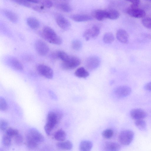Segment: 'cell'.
<instances>
[{
    "label": "cell",
    "mask_w": 151,
    "mask_h": 151,
    "mask_svg": "<svg viewBox=\"0 0 151 151\" xmlns=\"http://www.w3.org/2000/svg\"><path fill=\"white\" fill-rule=\"evenodd\" d=\"M29 2H32L35 3H38L40 1V0H25Z\"/></svg>",
    "instance_id": "43"
},
{
    "label": "cell",
    "mask_w": 151,
    "mask_h": 151,
    "mask_svg": "<svg viewBox=\"0 0 151 151\" xmlns=\"http://www.w3.org/2000/svg\"><path fill=\"white\" fill-rule=\"evenodd\" d=\"M81 63V60L78 58L70 55L67 60L62 62L61 67L65 70H72L78 67Z\"/></svg>",
    "instance_id": "5"
},
{
    "label": "cell",
    "mask_w": 151,
    "mask_h": 151,
    "mask_svg": "<svg viewBox=\"0 0 151 151\" xmlns=\"http://www.w3.org/2000/svg\"><path fill=\"white\" fill-rule=\"evenodd\" d=\"M131 91V88L129 86L122 85L116 88L114 91V93L117 97L122 98L129 95Z\"/></svg>",
    "instance_id": "8"
},
{
    "label": "cell",
    "mask_w": 151,
    "mask_h": 151,
    "mask_svg": "<svg viewBox=\"0 0 151 151\" xmlns=\"http://www.w3.org/2000/svg\"><path fill=\"white\" fill-rule=\"evenodd\" d=\"M70 18L74 21L78 22L89 21L92 19L91 16L85 14H76L71 15Z\"/></svg>",
    "instance_id": "15"
},
{
    "label": "cell",
    "mask_w": 151,
    "mask_h": 151,
    "mask_svg": "<svg viewBox=\"0 0 151 151\" xmlns=\"http://www.w3.org/2000/svg\"><path fill=\"white\" fill-rule=\"evenodd\" d=\"M8 125V123L6 121L2 119L0 123V129L2 131H4L7 129Z\"/></svg>",
    "instance_id": "37"
},
{
    "label": "cell",
    "mask_w": 151,
    "mask_h": 151,
    "mask_svg": "<svg viewBox=\"0 0 151 151\" xmlns=\"http://www.w3.org/2000/svg\"><path fill=\"white\" fill-rule=\"evenodd\" d=\"M56 146L59 149L63 150H70L73 147L72 143L69 140H64L57 143Z\"/></svg>",
    "instance_id": "17"
},
{
    "label": "cell",
    "mask_w": 151,
    "mask_h": 151,
    "mask_svg": "<svg viewBox=\"0 0 151 151\" xmlns=\"http://www.w3.org/2000/svg\"><path fill=\"white\" fill-rule=\"evenodd\" d=\"M58 7L63 11L69 12L71 11L72 8L70 6L66 3H62L58 5Z\"/></svg>",
    "instance_id": "30"
},
{
    "label": "cell",
    "mask_w": 151,
    "mask_h": 151,
    "mask_svg": "<svg viewBox=\"0 0 151 151\" xmlns=\"http://www.w3.org/2000/svg\"><path fill=\"white\" fill-rule=\"evenodd\" d=\"M100 63V59L98 57L92 56L86 59L85 65L87 69L91 70L96 69L99 66Z\"/></svg>",
    "instance_id": "10"
},
{
    "label": "cell",
    "mask_w": 151,
    "mask_h": 151,
    "mask_svg": "<svg viewBox=\"0 0 151 151\" xmlns=\"http://www.w3.org/2000/svg\"><path fill=\"white\" fill-rule=\"evenodd\" d=\"M93 16L98 20L102 21L108 18V11L105 10L98 9L94 11L92 14Z\"/></svg>",
    "instance_id": "16"
},
{
    "label": "cell",
    "mask_w": 151,
    "mask_h": 151,
    "mask_svg": "<svg viewBox=\"0 0 151 151\" xmlns=\"http://www.w3.org/2000/svg\"><path fill=\"white\" fill-rule=\"evenodd\" d=\"M12 137L5 134L3 136L2 139L3 145L6 147H9L12 143Z\"/></svg>",
    "instance_id": "31"
},
{
    "label": "cell",
    "mask_w": 151,
    "mask_h": 151,
    "mask_svg": "<svg viewBox=\"0 0 151 151\" xmlns=\"http://www.w3.org/2000/svg\"><path fill=\"white\" fill-rule=\"evenodd\" d=\"M10 65L15 70L21 71L23 70V66L21 62L14 58H11L9 60Z\"/></svg>",
    "instance_id": "18"
},
{
    "label": "cell",
    "mask_w": 151,
    "mask_h": 151,
    "mask_svg": "<svg viewBox=\"0 0 151 151\" xmlns=\"http://www.w3.org/2000/svg\"><path fill=\"white\" fill-rule=\"evenodd\" d=\"M61 114L53 111L49 112L47 116V122L44 129L47 135H50L54 127L61 118Z\"/></svg>",
    "instance_id": "2"
},
{
    "label": "cell",
    "mask_w": 151,
    "mask_h": 151,
    "mask_svg": "<svg viewBox=\"0 0 151 151\" xmlns=\"http://www.w3.org/2000/svg\"><path fill=\"white\" fill-rule=\"evenodd\" d=\"M41 37L49 43L56 45L62 44V40L52 28L48 26L44 27L40 33Z\"/></svg>",
    "instance_id": "1"
},
{
    "label": "cell",
    "mask_w": 151,
    "mask_h": 151,
    "mask_svg": "<svg viewBox=\"0 0 151 151\" xmlns=\"http://www.w3.org/2000/svg\"><path fill=\"white\" fill-rule=\"evenodd\" d=\"M18 4L26 7H29L31 5L29 2L25 0H13Z\"/></svg>",
    "instance_id": "38"
},
{
    "label": "cell",
    "mask_w": 151,
    "mask_h": 151,
    "mask_svg": "<svg viewBox=\"0 0 151 151\" xmlns=\"http://www.w3.org/2000/svg\"><path fill=\"white\" fill-rule=\"evenodd\" d=\"M56 20L59 27L63 30H67L70 27L71 24L69 21L61 15L57 16Z\"/></svg>",
    "instance_id": "11"
},
{
    "label": "cell",
    "mask_w": 151,
    "mask_h": 151,
    "mask_svg": "<svg viewBox=\"0 0 151 151\" xmlns=\"http://www.w3.org/2000/svg\"><path fill=\"white\" fill-rule=\"evenodd\" d=\"M83 36L87 41L89 40L91 38H92L90 29L86 30L84 32Z\"/></svg>",
    "instance_id": "39"
},
{
    "label": "cell",
    "mask_w": 151,
    "mask_h": 151,
    "mask_svg": "<svg viewBox=\"0 0 151 151\" xmlns=\"http://www.w3.org/2000/svg\"><path fill=\"white\" fill-rule=\"evenodd\" d=\"M57 55L58 59H60L62 62L67 60L70 56L65 52L61 50L57 51Z\"/></svg>",
    "instance_id": "29"
},
{
    "label": "cell",
    "mask_w": 151,
    "mask_h": 151,
    "mask_svg": "<svg viewBox=\"0 0 151 151\" xmlns=\"http://www.w3.org/2000/svg\"><path fill=\"white\" fill-rule=\"evenodd\" d=\"M144 88L146 90L151 91V82L146 84L144 86Z\"/></svg>",
    "instance_id": "42"
},
{
    "label": "cell",
    "mask_w": 151,
    "mask_h": 151,
    "mask_svg": "<svg viewBox=\"0 0 151 151\" xmlns=\"http://www.w3.org/2000/svg\"><path fill=\"white\" fill-rule=\"evenodd\" d=\"M55 139L59 141L65 140L66 138V134L63 130L60 129L58 130L54 134Z\"/></svg>",
    "instance_id": "23"
},
{
    "label": "cell",
    "mask_w": 151,
    "mask_h": 151,
    "mask_svg": "<svg viewBox=\"0 0 151 151\" xmlns=\"http://www.w3.org/2000/svg\"><path fill=\"white\" fill-rule=\"evenodd\" d=\"M120 14L119 12L115 9H111L108 11V18L115 20L119 17Z\"/></svg>",
    "instance_id": "26"
},
{
    "label": "cell",
    "mask_w": 151,
    "mask_h": 151,
    "mask_svg": "<svg viewBox=\"0 0 151 151\" xmlns=\"http://www.w3.org/2000/svg\"><path fill=\"white\" fill-rule=\"evenodd\" d=\"M114 40V36L113 33L111 32H107L104 35L103 40L105 43H111L113 42Z\"/></svg>",
    "instance_id": "25"
},
{
    "label": "cell",
    "mask_w": 151,
    "mask_h": 151,
    "mask_svg": "<svg viewBox=\"0 0 151 151\" xmlns=\"http://www.w3.org/2000/svg\"><path fill=\"white\" fill-rule=\"evenodd\" d=\"M19 134L18 130L15 129L9 128L6 130V134L11 137H15Z\"/></svg>",
    "instance_id": "33"
},
{
    "label": "cell",
    "mask_w": 151,
    "mask_h": 151,
    "mask_svg": "<svg viewBox=\"0 0 151 151\" xmlns=\"http://www.w3.org/2000/svg\"><path fill=\"white\" fill-rule=\"evenodd\" d=\"M116 38L120 42L126 44L129 42V36L127 32L123 29H120L117 32Z\"/></svg>",
    "instance_id": "13"
},
{
    "label": "cell",
    "mask_w": 151,
    "mask_h": 151,
    "mask_svg": "<svg viewBox=\"0 0 151 151\" xmlns=\"http://www.w3.org/2000/svg\"><path fill=\"white\" fill-rule=\"evenodd\" d=\"M40 1L44 6L47 8H50L52 5V2L49 0H42Z\"/></svg>",
    "instance_id": "40"
},
{
    "label": "cell",
    "mask_w": 151,
    "mask_h": 151,
    "mask_svg": "<svg viewBox=\"0 0 151 151\" xmlns=\"http://www.w3.org/2000/svg\"><path fill=\"white\" fill-rule=\"evenodd\" d=\"M131 118L135 120L143 119L147 115L146 112L141 109L136 108L132 109L130 111Z\"/></svg>",
    "instance_id": "12"
},
{
    "label": "cell",
    "mask_w": 151,
    "mask_h": 151,
    "mask_svg": "<svg viewBox=\"0 0 151 151\" xmlns=\"http://www.w3.org/2000/svg\"><path fill=\"white\" fill-rule=\"evenodd\" d=\"M127 14L131 17L137 18L144 17L146 15V12L143 9L138 6L131 5L127 10Z\"/></svg>",
    "instance_id": "7"
},
{
    "label": "cell",
    "mask_w": 151,
    "mask_h": 151,
    "mask_svg": "<svg viewBox=\"0 0 151 151\" xmlns=\"http://www.w3.org/2000/svg\"><path fill=\"white\" fill-rule=\"evenodd\" d=\"M134 124L136 127L142 131H145L147 129V124L145 121L143 119L136 120Z\"/></svg>",
    "instance_id": "24"
},
{
    "label": "cell",
    "mask_w": 151,
    "mask_h": 151,
    "mask_svg": "<svg viewBox=\"0 0 151 151\" xmlns=\"http://www.w3.org/2000/svg\"><path fill=\"white\" fill-rule=\"evenodd\" d=\"M7 104L6 100L3 97L0 99V109L1 111H5L7 108Z\"/></svg>",
    "instance_id": "35"
},
{
    "label": "cell",
    "mask_w": 151,
    "mask_h": 151,
    "mask_svg": "<svg viewBox=\"0 0 151 151\" xmlns=\"http://www.w3.org/2000/svg\"><path fill=\"white\" fill-rule=\"evenodd\" d=\"M142 25L146 28L151 29V18L145 17L142 20Z\"/></svg>",
    "instance_id": "34"
},
{
    "label": "cell",
    "mask_w": 151,
    "mask_h": 151,
    "mask_svg": "<svg viewBox=\"0 0 151 151\" xmlns=\"http://www.w3.org/2000/svg\"><path fill=\"white\" fill-rule=\"evenodd\" d=\"M74 74L78 78H85L89 76V73L85 68L82 67L78 68L76 70Z\"/></svg>",
    "instance_id": "20"
},
{
    "label": "cell",
    "mask_w": 151,
    "mask_h": 151,
    "mask_svg": "<svg viewBox=\"0 0 151 151\" xmlns=\"http://www.w3.org/2000/svg\"><path fill=\"white\" fill-rule=\"evenodd\" d=\"M121 148V146L119 143L113 142H106L104 145V150L105 151H118Z\"/></svg>",
    "instance_id": "14"
},
{
    "label": "cell",
    "mask_w": 151,
    "mask_h": 151,
    "mask_svg": "<svg viewBox=\"0 0 151 151\" xmlns=\"http://www.w3.org/2000/svg\"><path fill=\"white\" fill-rule=\"evenodd\" d=\"M131 2L132 4L138 6L140 3V0H125Z\"/></svg>",
    "instance_id": "41"
},
{
    "label": "cell",
    "mask_w": 151,
    "mask_h": 151,
    "mask_svg": "<svg viewBox=\"0 0 151 151\" xmlns=\"http://www.w3.org/2000/svg\"><path fill=\"white\" fill-rule=\"evenodd\" d=\"M82 44L80 41L78 40H73L71 43V47L75 50H79L81 48Z\"/></svg>",
    "instance_id": "32"
},
{
    "label": "cell",
    "mask_w": 151,
    "mask_h": 151,
    "mask_svg": "<svg viewBox=\"0 0 151 151\" xmlns=\"http://www.w3.org/2000/svg\"><path fill=\"white\" fill-rule=\"evenodd\" d=\"M14 137L15 143L18 145H21L23 141V138L22 136L19 133Z\"/></svg>",
    "instance_id": "36"
},
{
    "label": "cell",
    "mask_w": 151,
    "mask_h": 151,
    "mask_svg": "<svg viewBox=\"0 0 151 151\" xmlns=\"http://www.w3.org/2000/svg\"><path fill=\"white\" fill-rule=\"evenodd\" d=\"M43 135L37 130L34 128L29 129L26 135V140L32 141L38 144L44 141Z\"/></svg>",
    "instance_id": "4"
},
{
    "label": "cell",
    "mask_w": 151,
    "mask_h": 151,
    "mask_svg": "<svg viewBox=\"0 0 151 151\" xmlns=\"http://www.w3.org/2000/svg\"><path fill=\"white\" fill-rule=\"evenodd\" d=\"M3 12L6 17L11 22L15 23L17 21L18 16L13 12L6 9L4 10Z\"/></svg>",
    "instance_id": "21"
},
{
    "label": "cell",
    "mask_w": 151,
    "mask_h": 151,
    "mask_svg": "<svg viewBox=\"0 0 151 151\" xmlns=\"http://www.w3.org/2000/svg\"><path fill=\"white\" fill-rule=\"evenodd\" d=\"M134 134L133 131L130 130L122 131L119 134L118 140L120 143L123 146L129 145L132 141Z\"/></svg>",
    "instance_id": "3"
},
{
    "label": "cell",
    "mask_w": 151,
    "mask_h": 151,
    "mask_svg": "<svg viewBox=\"0 0 151 151\" xmlns=\"http://www.w3.org/2000/svg\"><path fill=\"white\" fill-rule=\"evenodd\" d=\"M37 72L42 76L51 79L53 76V71L49 66L44 64H40L36 67Z\"/></svg>",
    "instance_id": "6"
},
{
    "label": "cell",
    "mask_w": 151,
    "mask_h": 151,
    "mask_svg": "<svg viewBox=\"0 0 151 151\" xmlns=\"http://www.w3.org/2000/svg\"><path fill=\"white\" fill-rule=\"evenodd\" d=\"M27 21L28 25L32 29H36L40 26L39 21L35 18L29 17L27 19Z\"/></svg>",
    "instance_id": "22"
},
{
    "label": "cell",
    "mask_w": 151,
    "mask_h": 151,
    "mask_svg": "<svg viewBox=\"0 0 151 151\" xmlns=\"http://www.w3.org/2000/svg\"><path fill=\"white\" fill-rule=\"evenodd\" d=\"M114 134L113 130L111 129H107L104 130L102 133V137L106 139L111 138Z\"/></svg>",
    "instance_id": "27"
},
{
    "label": "cell",
    "mask_w": 151,
    "mask_h": 151,
    "mask_svg": "<svg viewBox=\"0 0 151 151\" xmlns=\"http://www.w3.org/2000/svg\"><path fill=\"white\" fill-rule=\"evenodd\" d=\"M92 142L88 140L82 141L79 145V149L81 151H90L93 147Z\"/></svg>",
    "instance_id": "19"
},
{
    "label": "cell",
    "mask_w": 151,
    "mask_h": 151,
    "mask_svg": "<svg viewBox=\"0 0 151 151\" xmlns=\"http://www.w3.org/2000/svg\"><path fill=\"white\" fill-rule=\"evenodd\" d=\"M35 47L37 52L41 56L46 55L49 51V47L47 45L40 40H37L35 42Z\"/></svg>",
    "instance_id": "9"
},
{
    "label": "cell",
    "mask_w": 151,
    "mask_h": 151,
    "mask_svg": "<svg viewBox=\"0 0 151 151\" xmlns=\"http://www.w3.org/2000/svg\"><path fill=\"white\" fill-rule=\"evenodd\" d=\"M92 38H95L97 37L100 32V29L96 25H93L90 28Z\"/></svg>",
    "instance_id": "28"
}]
</instances>
